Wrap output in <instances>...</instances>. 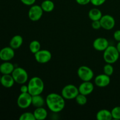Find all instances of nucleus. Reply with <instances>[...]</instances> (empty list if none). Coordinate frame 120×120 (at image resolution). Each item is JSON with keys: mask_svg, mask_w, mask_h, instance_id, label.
Masks as SVG:
<instances>
[{"mask_svg": "<svg viewBox=\"0 0 120 120\" xmlns=\"http://www.w3.org/2000/svg\"><path fill=\"white\" fill-rule=\"evenodd\" d=\"M34 57L37 62L42 64L49 62L52 59V53L46 49H41L39 51L34 54Z\"/></svg>", "mask_w": 120, "mask_h": 120, "instance_id": "1a4fd4ad", "label": "nucleus"}, {"mask_svg": "<svg viewBox=\"0 0 120 120\" xmlns=\"http://www.w3.org/2000/svg\"><path fill=\"white\" fill-rule=\"evenodd\" d=\"M101 28L105 30H111L116 25V20L114 18L110 15H104L102 16L100 20Z\"/></svg>", "mask_w": 120, "mask_h": 120, "instance_id": "9d476101", "label": "nucleus"}, {"mask_svg": "<svg viewBox=\"0 0 120 120\" xmlns=\"http://www.w3.org/2000/svg\"><path fill=\"white\" fill-rule=\"evenodd\" d=\"M76 2L80 5H86L90 3L91 0H76Z\"/></svg>", "mask_w": 120, "mask_h": 120, "instance_id": "2f4dec72", "label": "nucleus"}, {"mask_svg": "<svg viewBox=\"0 0 120 120\" xmlns=\"http://www.w3.org/2000/svg\"><path fill=\"white\" fill-rule=\"evenodd\" d=\"M15 66L9 61L4 62L0 64V73L2 75H11Z\"/></svg>", "mask_w": 120, "mask_h": 120, "instance_id": "2eb2a0df", "label": "nucleus"}, {"mask_svg": "<svg viewBox=\"0 0 120 120\" xmlns=\"http://www.w3.org/2000/svg\"><path fill=\"white\" fill-rule=\"evenodd\" d=\"M103 71H104V74L109 76H111V75H112L114 73V68L112 64L107 63L106 64H105L104 68H103Z\"/></svg>", "mask_w": 120, "mask_h": 120, "instance_id": "a878e982", "label": "nucleus"}, {"mask_svg": "<svg viewBox=\"0 0 120 120\" xmlns=\"http://www.w3.org/2000/svg\"><path fill=\"white\" fill-rule=\"evenodd\" d=\"M79 93L84 94L85 96H88L92 93L94 89L93 83H91L90 81L88 82H83V83L80 84L78 87Z\"/></svg>", "mask_w": 120, "mask_h": 120, "instance_id": "4468645a", "label": "nucleus"}, {"mask_svg": "<svg viewBox=\"0 0 120 120\" xmlns=\"http://www.w3.org/2000/svg\"><path fill=\"white\" fill-rule=\"evenodd\" d=\"M105 1L106 0H91L90 3H91V4L93 5L94 6L98 7L104 4Z\"/></svg>", "mask_w": 120, "mask_h": 120, "instance_id": "cd10ccee", "label": "nucleus"}, {"mask_svg": "<svg viewBox=\"0 0 120 120\" xmlns=\"http://www.w3.org/2000/svg\"><path fill=\"white\" fill-rule=\"evenodd\" d=\"M116 48H117L118 52H119L120 54V42H118V43H117V46H116Z\"/></svg>", "mask_w": 120, "mask_h": 120, "instance_id": "72a5a7b5", "label": "nucleus"}, {"mask_svg": "<svg viewBox=\"0 0 120 120\" xmlns=\"http://www.w3.org/2000/svg\"><path fill=\"white\" fill-rule=\"evenodd\" d=\"M29 50L32 53L35 54L41 49V45L40 42L36 40H34L29 43Z\"/></svg>", "mask_w": 120, "mask_h": 120, "instance_id": "5701e85b", "label": "nucleus"}, {"mask_svg": "<svg viewBox=\"0 0 120 120\" xmlns=\"http://www.w3.org/2000/svg\"><path fill=\"white\" fill-rule=\"evenodd\" d=\"M114 39L117 42H120V29L116 30L113 35Z\"/></svg>", "mask_w": 120, "mask_h": 120, "instance_id": "7c9ffc66", "label": "nucleus"}, {"mask_svg": "<svg viewBox=\"0 0 120 120\" xmlns=\"http://www.w3.org/2000/svg\"><path fill=\"white\" fill-rule=\"evenodd\" d=\"M45 101L48 109L54 113L60 112L65 107V99L62 95L55 93L49 94Z\"/></svg>", "mask_w": 120, "mask_h": 120, "instance_id": "f257e3e1", "label": "nucleus"}, {"mask_svg": "<svg viewBox=\"0 0 120 120\" xmlns=\"http://www.w3.org/2000/svg\"><path fill=\"white\" fill-rule=\"evenodd\" d=\"M15 56V51L11 46H7L0 50V59L4 62L10 61Z\"/></svg>", "mask_w": 120, "mask_h": 120, "instance_id": "9b49d317", "label": "nucleus"}, {"mask_svg": "<svg viewBox=\"0 0 120 120\" xmlns=\"http://www.w3.org/2000/svg\"><path fill=\"white\" fill-rule=\"evenodd\" d=\"M20 91H21V93H28V85H26L25 84H22L21 88H20Z\"/></svg>", "mask_w": 120, "mask_h": 120, "instance_id": "473e14b6", "label": "nucleus"}, {"mask_svg": "<svg viewBox=\"0 0 120 120\" xmlns=\"http://www.w3.org/2000/svg\"><path fill=\"white\" fill-rule=\"evenodd\" d=\"M43 11L41 5H33L28 11V17L32 21H38L42 17Z\"/></svg>", "mask_w": 120, "mask_h": 120, "instance_id": "6e6552de", "label": "nucleus"}, {"mask_svg": "<svg viewBox=\"0 0 120 120\" xmlns=\"http://www.w3.org/2000/svg\"><path fill=\"white\" fill-rule=\"evenodd\" d=\"M28 93L32 96L41 94L44 90L45 84L40 77L35 76L29 80L28 83Z\"/></svg>", "mask_w": 120, "mask_h": 120, "instance_id": "f03ea898", "label": "nucleus"}, {"mask_svg": "<svg viewBox=\"0 0 120 120\" xmlns=\"http://www.w3.org/2000/svg\"><path fill=\"white\" fill-rule=\"evenodd\" d=\"M109 46V42L105 38H97L94 41L93 46L95 50L99 52H104Z\"/></svg>", "mask_w": 120, "mask_h": 120, "instance_id": "f8f14e48", "label": "nucleus"}, {"mask_svg": "<svg viewBox=\"0 0 120 120\" xmlns=\"http://www.w3.org/2000/svg\"><path fill=\"white\" fill-rule=\"evenodd\" d=\"M19 120H35V117L34 116V112H25L20 116Z\"/></svg>", "mask_w": 120, "mask_h": 120, "instance_id": "393cba45", "label": "nucleus"}, {"mask_svg": "<svg viewBox=\"0 0 120 120\" xmlns=\"http://www.w3.org/2000/svg\"><path fill=\"white\" fill-rule=\"evenodd\" d=\"M23 4L27 6H32L34 5L36 0H20Z\"/></svg>", "mask_w": 120, "mask_h": 120, "instance_id": "c756f323", "label": "nucleus"}, {"mask_svg": "<svg viewBox=\"0 0 120 120\" xmlns=\"http://www.w3.org/2000/svg\"><path fill=\"white\" fill-rule=\"evenodd\" d=\"M1 76H0V82H1Z\"/></svg>", "mask_w": 120, "mask_h": 120, "instance_id": "f704fd0d", "label": "nucleus"}, {"mask_svg": "<svg viewBox=\"0 0 120 120\" xmlns=\"http://www.w3.org/2000/svg\"><path fill=\"white\" fill-rule=\"evenodd\" d=\"M89 17L92 21H99L102 17V12L99 9L96 8H92L89 12Z\"/></svg>", "mask_w": 120, "mask_h": 120, "instance_id": "412c9836", "label": "nucleus"}, {"mask_svg": "<svg viewBox=\"0 0 120 120\" xmlns=\"http://www.w3.org/2000/svg\"><path fill=\"white\" fill-rule=\"evenodd\" d=\"M43 12H50L53 11L55 8V4L51 0H45L41 5Z\"/></svg>", "mask_w": 120, "mask_h": 120, "instance_id": "4be33fe9", "label": "nucleus"}, {"mask_svg": "<svg viewBox=\"0 0 120 120\" xmlns=\"http://www.w3.org/2000/svg\"><path fill=\"white\" fill-rule=\"evenodd\" d=\"M35 119L37 120H44L48 117V111L43 107L36 108L34 111Z\"/></svg>", "mask_w": 120, "mask_h": 120, "instance_id": "6ab92c4d", "label": "nucleus"}, {"mask_svg": "<svg viewBox=\"0 0 120 120\" xmlns=\"http://www.w3.org/2000/svg\"><path fill=\"white\" fill-rule=\"evenodd\" d=\"M12 76L15 83L19 84H25L28 80V74L26 70L21 67H17L14 69L12 73Z\"/></svg>", "mask_w": 120, "mask_h": 120, "instance_id": "20e7f679", "label": "nucleus"}, {"mask_svg": "<svg viewBox=\"0 0 120 120\" xmlns=\"http://www.w3.org/2000/svg\"><path fill=\"white\" fill-rule=\"evenodd\" d=\"M78 77L83 82L91 81L94 77V72L92 69L86 66H82L77 70Z\"/></svg>", "mask_w": 120, "mask_h": 120, "instance_id": "423d86ee", "label": "nucleus"}, {"mask_svg": "<svg viewBox=\"0 0 120 120\" xmlns=\"http://www.w3.org/2000/svg\"><path fill=\"white\" fill-rule=\"evenodd\" d=\"M86 96H87L79 93L75 98L76 103L80 105H85L87 102V98Z\"/></svg>", "mask_w": 120, "mask_h": 120, "instance_id": "b1692460", "label": "nucleus"}, {"mask_svg": "<svg viewBox=\"0 0 120 120\" xmlns=\"http://www.w3.org/2000/svg\"><path fill=\"white\" fill-rule=\"evenodd\" d=\"M46 101L41 94L32 96V105L35 108L42 107L44 105Z\"/></svg>", "mask_w": 120, "mask_h": 120, "instance_id": "aec40b11", "label": "nucleus"}, {"mask_svg": "<svg viewBox=\"0 0 120 120\" xmlns=\"http://www.w3.org/2000/svg\"><path fill=\"white\" fill-rule=\"evenodd\" d=\"M79 94L78 87L73 84H68L62 89L61 95L65 100L75 99Z\"/></svg>", "mask_w": 120, "mask_h": 120, "instance_id": "39448f33", "label": "nucleus"}, {"mask_svg": "<svg viewBox=\"0 0 120 120\" xmlns=\"http://www.w3.org/2000/svg\"><path fill=\"white\" fill-rule=\"evenodd\" d=\"M91 27L93 28L94 29L96 30H98V29H100L101 28V25L100 21H93L91 23Z\"/></svg>", "mask_w": 120, "mask_h": 120, "instance_id": "c85d7f7f", "label": "nucleus"}, {"mask_svg": "<svg viewBox=\"0 0 120 120\" xmlns=\"http://www.w3.org/2000/svg\"><path fill=\"white\" fill-rule=\"evenodd\" d=\"M15 83L12 75H2L1 76V85L5 88L9 89L14 85Z\"/></svg>", "mask_w": 120, "mask_h": 120, "instance_id": "dca6fc26", "label": "nucleus"}, {"mask_svg": "<svg viewBox=\"0 0 120 120\" xmlns=\"http://www.w3.org/2000/svg\"><path fill=\"white\" fill-rule=\"evenodd\" d=\"M23 38L19 35H16L13 36L9 41V46L14 50L19 49L23 44Z\"/></svg>", "mask_w": 120, "mask_h": 120, "instance_id": "f3484780", "label": "nucleus"}, {"mask_svg": "<svg viewBox=\"0 0 120 120\" xmlns=\"http://www.w3.org/2000/svg\"><path fill=\"white\" fill-rule=\"evenodd\" d=\"M120 55V53L118 52L116 46L109 45L104 51L103 59L106 63L113 64L118 60Z\"/></svg>", "mask_w": 120, "mask_h": 120, "instance_id": "7ed1b4c3", "label": "nucleus"}, {"mask_svg": "<svg viewBox=\"0 0 120 120\" xmlns=\"http://www.w3.org/2000/svg\"><path fill=\"white\" fill-rule=\"evenodd\" d=\"M111 79L110 76L105 74H100L96 76L94 79V83L99 87H105L110 84Z\"/></svg>", "mask_w": 120, "mask_h": 120, "instance_id": "ddd939ff", "label": "nucleus"}, {"mask_svg": "<svg viewBox=\"0 0 120 120\" xmlns=\"http://www.w3.org/2000/svg\"><path fill=\"white\" fill-rule=\"evenodd\" d=\"M32 96L29 93H21L17 98V105L21 109H28L32 105Z\"/></svg>", "mask_w": 120, "mask_h": 120, "instance_id": "0eeeda50", "label": "nucleus"}, {"mask_svg": "<svg viewBox=\"0 0 120 120\" xmlns=\"http://www.w3.org/2000/svg\"><path fill=\"white\" fill-rule=\"evenodd\" d=\"M112 119L120 120V106H116L114 107L111 111Z\"/></svg>", "mask_w": 120, "mask_h": 120, "instance_id": "bb28decb", "label": "nucleus"}, {"mask_svg": "<svg viewBox=\"0 0 120 120\" xmlns=\"http://www.w3.org/2000/svg\"><path fill=\"white\" fill-rule=\"evenodd\" d=\"M96 119L98 120H111L112 119L111 111L107 109H102L96 114Z\"/></svg>", "mask_w": 120, "mask_h": 120, "instance_id": "a211bd4d", "label": "nucleus"}]
</instances>
